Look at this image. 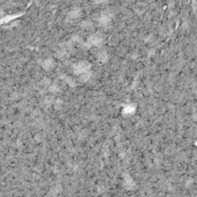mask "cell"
I'll return each mask as SVG.
<instances>
[{"mask_svg":"<svg viewBox=\"0 0 197 197\" xmlns=\"http://www.w3.org/2000/svg\"><path fill=\"white\" fill-rule=\"evenodd\" d=\"M134 110H135V106H133V105H128L127 107H124L123 113H124V114H133V113H134Z\"/></svg>","mask_w":197,"mask_h":197,"instance_id":"277c9868","label":"cell"},{"mask_svg":"<svg viewBox=\"0 0 197 197\" xmlns=\"http://www.w3.org/2000/svg\"><path fill=\"white\" fill-rule=\"evenodd\" d=\"M102 43H103V37H102L99 34L92 35V36L89 38V44H91V45H96V46H98V45H100Z\"/></svg>","mask_w":197,"mask_h":197,"instance_id":"7a4b0ae2","label":"cell"},{"mask_svg":"<svg viewBox=\"0 0 197 197\" xmlns=\"http://www.w3.org/2000/svg\"><path fill=\"white\" fill-rule=\"evenodd\" d=\"M99 60H100V61H103V62L107 60V53H106L105 51H103V52L99 54Z\"/></svg>","mask_w":197,"mask_h":197,"instance_id":"5b68a950","label":"cell"},{"mask_svg":"<svg viewBox=\"0 0 197 197\" xmlns=\"http://www.w3.org/2000/svg\"><path fill=\"white\" fill-rule=\"evenodd\" d=\"M79 13H80L79 11H75V12H72V13L69 14V17H71V19H75V17H77V16H79Z\"/></svg>","mask_w":197,"mask_h":197,"instance_id":"8992f818","label":"cell"},{"mask_svg":"<svg viewBox=\"0 0 197 197\" xmlns=\"http://www.w3.org/2000/svg\"><path fill=\"white\" fill-rule=\"evenodd\" d=\"M111 20H112V14L111 13H108V12H105V13H103V15L100 16V23L102 24H104V25H107L110 22H111Z\"/></svg>","mask_w":197,"mask_h":197,"instance_id":"3957f363","label":"cell"},{"mask_svg":"<svg viewBox=\"0 0 197 197\" xmlns=\"http://www.w3.org/2000/svg\"><path fill=\"white\" fill-rule=\"evenodd\" d=\"M89 69H90V63L87 62V61H81V62L76 63V66L74 67L75 73L76 74H80V75H82L84 73H88Z\"/></svg>","mask_w":197,"mask_h":197,"instance_id":"6da1fadb","label":"cell"}]
</instances>
